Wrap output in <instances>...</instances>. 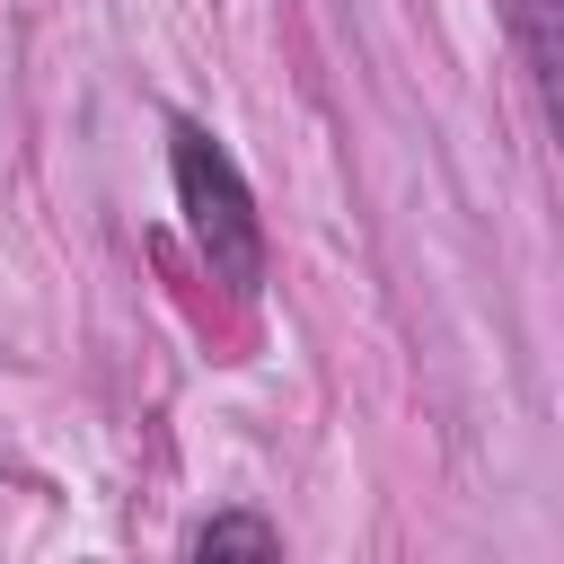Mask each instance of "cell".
Here are the masks:
<instances>
[{
    "label": "cell",
    "instance_id": "3",
    "mask_svg": "<svg viewBox=\"0 0 564 564\" xmlns=\"http://www.w3.org/2000/svg\"><path fill=\"white\" fill-rule=\"evenodd\" d=\"M185 555H282V529L264 511H212L185 529Z\"/></svg>",
    "mask_w": 564,
    "mask_h": 564
},
{
    "label": "cell",
    "instance_id": "2",
    "mask_svg": "<svg viewBox=\"0 0 564 564\" xmlns=\"http://www.w3.org/2000/svg\"><path fill=\"white\" fill-rule=\"evenodd\" d=\"M502 26L520 44V70L538 88V115L546 132L564 141V0H502Z\"/></svg>",
    "mask_w": 564,
    "mask_h": 564
},
{
    "label": "cell",
    "instance_id": "1",
    "mask_svg": "<svg viewBox=\"0 0 564 564\" xmlns=\"http://www.w3.org/2000/svg\"><path fill=\"white\" fill-rule=\"evenodd\" d=\"M167 185H176L185 238H194V256L212 264V282L256 291V282H264V212H256V185H247V167L229 159V141L203 132L194 115H176V123H167Z\"/></svg>",
    "mask_w": 564,
    "mask_h": 564
}]
</instances>
